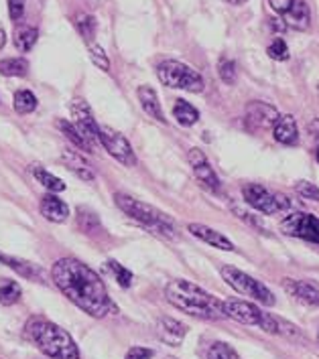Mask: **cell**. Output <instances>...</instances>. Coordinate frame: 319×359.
<instances>
[{
  "label": "cell",
  "instance_id": "cell-5",
  "mask_svg": "<svg viewBox=\"0 0 319 359\" xmlns=\"http://www.w3.org/2000/svg\"><path fill=\"white\" fill-rule=\"evenodd\" d=\"M114 201L131 219H134L141 226H145L152 233H157L161 238H167V240L177 238V229L173 226L169 215H165L163 211H159V209L145 203V201H138L131 195H124V193H116Z\"/></svg>",
  "mask_w": 319,
  "mask_h": 359
},
{
  "label": "cell",
  "instance_id": "cell-39",
  "mask_svg": "<svg viewBox=\"0 0 319 359\" xmlns=\"http://www.w3.org/2000/svg\"><path fill=\"white\" fill-rule=\"evenodd\" d=\"M155 358V351L149 347H141V345H134L126 351L124 359H152Z\"/></svg>",
  "mask_w": 319,
  "mask_h": 359
},
{
  "label": "cell",
  "instance_id": "cell-35",
  "mask_svg": "<svg viewBox=\"0 0 319 359\" xmlns=\"http://www.w3.org/2000/svg\"><path fill=\"white\" fill-rule=\"evenodd\" d=\"M295 193L303 197V199H309V201H319V187L311 181H297L295 183Z\"/></svg>",
  "mask_w": 319,
  "mask_h": 359
},
{
  "label": "cell",
  "instance_id": "cell-37",
  "mask_svg": "<svg viewBox=\"0 0 319 359\" xmlns=\"http://www.w3.org/2000/svg\"><path fill=\"white\" fill-rule=\"evenodd\" d=\"M79 215H77V222H79V227L82 229H86V231H92V227H100V222H98V217H96V213L92 211H88V209H79L77 211Z\"/></svg>",
  "mask_w": 319,
  "mask_h": 359
},
{
  "label": "cell",
  "instance_id": "cell-12",
  "mask_svg": "<svg viewBox=\"0 0 319 359\" xmlns=\"http://www.w3.org/2000/svg\"><path fill=\"white\" fill-rule=\"evenodd\" d=\"M281 114L266 102H250L245 110V122L250 130H273Z\"/></svg>",
  "mask_w": 319,
  "mask_h": 359
},
{
  "label": "cell",
  "instance_id": "cell-43",
  "mask_svg": "<svg viewBox=\"0 0 319 359\" xmlns=\"http://www.w3.org/2000/svg\"><path fill=\"white\" fill-rule=\"evenodd\" d=\"M6 45V33H4V29H0V49Z\"/></svg>",
  "mask_w": 319,
  "mask_h": 359
},
{
  "label": "cell",
  "instance_id": "cell-44",
  "mask_svg": "<svg viewBox=\"0 0 319 359\" xmlns=\"http://www.w3.org/2000/svg\"><path fill=\"white\" fill-rule=\"evenodd\" d=\"M228 4H232V6H238V4H245L246 0H226Z\"/></svg>",
  "mask_w": 319,
  "mask_h": 359
},
{
  "label": "cell",
  "instance_id": "cell-45",
  "mask_svg": "<svg viewBox=\"0 0 319 359\" xmlns=\"http://www.w3.org/2000/svg\"><path fill=\"white\" fill-rule=\"evenodd\" d=\"M315 161H318V165H319V147L315 149Z\"/></svg>",
  "mask_w": 319,
  "mask_h": 359
},
{
  "label": "cell",
  "instance_id": "cell-15",
  "mask_svg": "<svg viewBox=\"0 0 319 359\" xmlns=\"http://www.w3.org/2000/svg\"><path fill=\"white\" fill-rule=\"evenodd\" d=\"M157 335L165 345L179 347L185 339V335H188V325L173 319V317H161L157 321Z\"/></svg>",
  "mask_w": 319,
  "mask_h": 359
},
{
  "label": "cell",
  "instance_id": "cell-7",
  "mask_svg": "<svg viewBox=\"0 0 319 359\" xmlns=\"http://www.w3.org/2000/svg\"><path fill=\"white\" fill-rule=\"evenodd\" d=\"M220 274H222V278L232 290H236L242 297H248L250 301H256V303L264 304V306H275V303H277L275 294L268 290L266 284L256 280L254 276L246 274L242 270H238L234 266H222Z\"/></svg>",
  "mask_w": 319,
  "mask_h": 359
},
{
  "label": "cell",
  "instance_id": "cell-36",
  "mask_svg": "<svg viewBox=\"0 0 319 359\" xmlns=\"http://www.w3.org/2000/svg\"><path fill=\"white\" fill-rule=\"evenodd\" d=\"M266 55L271 57V59H275V61H287V59H289V45H287L282 39H275V41L268 45Z\"/></svg>",
  "mask_w": 319,
  "mask_h": 359
},
{
  "label": "cell",
  "instance_id": "cell-27",
  "mask_svg": "<svg viewBox=\"0 0 319 359\" xmlns=\"http://www.w3.org/2000/svg\"><path fill=\"white\" fill-rule=\"evenodd\" d=\"M33 175H35V179H37L39 183L45 187V189H49L51 193H61V191H65V183L56 177V175H51L49 170H45L43 167H33Z\"/></svg>",
  "mask_w": 319,
  "mask_h": 359
},
{
  "label": "cell",
  "instance_id": "cell-10",
  "mask_svg": "<svg viewBox=\"0 0 319 359\" xmlns=\"http://www.w3.org/2000/svg\"><path fill=\"white\" fill-rule=\"evenodd\" d=\"M100 144L120 165H124V167H134L136 165V154L132 151L131 142L120 133L112 130L110 126H100Z\"/></svg>",
  "mask_w": 319,
  "mask_h": 359
},
{
  "label": "cell",
  "instance_id": "cell-1",
  "mask_svg": "<svg viewBox=\"0 0 319 359\" xmlns=\"http://www.w3.org/2000/svg\"><path fill=\"white\" fill-rule=\"evenodd\" d=\"M51 278L57 288L90 317L104 319L118 313L100 276L84 262L75 258H61L53 264Z\"/></svg>",
  "mask_w": 319,
  "mask_h": 359
},
{
  "label": "cell",
  "instance_id": "cell-19",
  "mask_svg": "<svg viewBox=\"0 0 319 359\" xmlns=\"http://www.w3.org/2000/svg\"><path fill=\"white\" fill-rule=\"evenodd\" d=\"M41 215L47 219V222H53V224H63L67 217H70V208L67 203H63L59 197L56 195H45L41 199Z\"/></svg>",
  "mask_w": 319,
  "mask_h": 359
},
{
  "label": "cell",
  "instance_id": "cell-47",
  "mask_svg": "<svg viewBox=\"0 0 319 359\" xmlns=\"http://www.w3.org/2000/svg\"><path fill=\"white\" fill-rule=\"evenodd\" d=\"M167 359H177V358H167Z\"/></svg>",
  "mask_w": 319,
  "mask_h": 359
},
{
  "label": "cell",
  "instance_id": "cell-34",
  "mask_svg": "<svg viewBox=\"0 0 319 359\" xmlns=\"http://www.w3.org/2000/svg\"><path fill=\"white\" fill-rule=\"evenodd\" d=\"M108 268L112 270V274H114V278L118 280V284L122 286V288H129L132 284V272L129 270V268H124L122 264H118L116 260H110L108 262Z\"/></svg>",
  "mask_w": 319,
  "mask_h": 359
},
{
  "label": "cell",
  "instance_id": "cell-14",
  "mask_svg": "<svg viewBox=\"0 0 319 359\" xmlns=\"http://www.w3.org/2000/svg\"><path fill=\"white\" fill-rule=\"evenodd\" d=\"M282 288L289 292L295 301L309 306H319V286L309 280H293V278H282Z\"/></svg>",
  "mask_w": 319,
  "mask_h": 359
},
{
  "label": "cell",
  "instance_id": "cell-38",
  "mask_svg": "<svg viewBox=\"0 0 319 359\" xmlns=\"http://www.w3.org/2000/svg\"><path fill=\"white\" fill-rule=\"evenodd\" d=\"M232 213L238 217V219H242L246 224H250L252 227H259V229H263L264 231V226L263 222H261V217H256V215H252L250 211H246L245 208H238V205H232Z\"/></svg>",
  "mask_w": 319,
  "mask_h": 359
},
{
  "label": "cell",
  "instance_id": "cell-32",
  "mask_svg": "<svg viewBox=\"0 0 319 359\" xmlns=\"http://www.w3.org/2000/svg\"><path fill=\"white\" fill-rule=\"evenodd\" d=\"M20 299V286L15 280L4 283L0 286V304L2 306H13L19 303Z\"/></svg>",
  "mask_w": 319,
  "mask_h": 359
},
{
  "label": "cell",
  "instance_id": "cell-13",
  "mask_svg": "<svg viewBox=\"0 0 319 359\" xmlns=\"http://www.w3.org/2000/svg\"><path fill=\"white\" fill-rule=\"evenodd\" d=\"M188 158L189 163H191V169H193L195 179L200 181V185L204 189L211 191V193H216V191L220 189V179H218L216 170L209 165V161H207V156L204 152L200 151V149H189Z\"/></svg>",
  "mask_w": 319,
  "mask_h": 359
},
{
  "label": "cell",
  "instance_id": "cell-30",
  "mask_svg": "<svg viewBox=\"0 0 319 359\" xmlns=\"http://www.w3.org/2000/svg\"><path fill=\"white\" fill-rule=\"evenodd\" d=\"M218 76L224 81L226 86H234L236 77H238V69H236V61L230 57H220L218 61Z\"/></svg>",
  "mask_w": 319,
  "mask_h": 359
},
{
  "label": "cell",
  "instance_id": "cell-3",
  "mask_svg": "<svg viewBox=\"0 0 319 359\" xmlns=\"http://www.w3.org/2000/svg\"><path fill=\"white\" fill-rule=\"evenodd\" d=\"M27 337L33 341L49 359H79V349L72 335L56 323L33 317L25 327Z\"/></svg>",
  "mask_w": 319,
  "mask_h": 359
},
{
  "label": "cell",
  "instance_id": "cell-46",
  "mask_svg": "<svg viewBox=\"0 0 319 359\" xmlns=\"http://www.w3.org/2000/svg\"><path fill=\"white\" fill-rule=\"evenodd\" d=\"M318 95H319V83H318Z\"/></svg>",
  "mask_w": 319,
  "mask_h": 359
},
{
  "label": "cell",
  "instance_id": "cell-33",
  "mask_svg": "<svg viewBox=\"0 0 319 359\" xmlns=\"http://www.w3.org/2000/svg\"><path fill=\"white\" fill-rule=\"evenodd\" d=\"M90 59L94 61V65L102 72H110V59L106 55V51L98 45V43H90Z\"/></svg>",
  "mask_w": 319,
  "mask_h": 359
},
{
  "label": "cell",
  "instance_id": "cell-4",
  "mask_svg": "<svg viewBox=\"0 0 319 359\" xmlns=\"http://www.w3.org/2000/svg\"><path fill=\"white\" fill-rule=\"evenodd\" d=\"M224 306L226 317L232 319V321L240 323V325L259 327V329H263L264 333H273V335H297L299 333L295 325L266 313L254 303L240 301V299H230V301H224Z\"/></svg>",
  "mask_w": 319,
  "mask_h": 359
},
{
  "label": "cell",
  "instance_id": "cell-16",
  "mask_svg": "<svg viewBox=\"0 0 319 359\" xmlns=\"http://www.w3.org/2000/svg\"><path fill=\"white\" fill-rule=\"evenodd\" d=\"M188 231L191 236H195L197 240L206 242L207 246L218 248V250H224V252H234L236 250L234 244L226 238L224 233L216 231L214 227H207L204 224H189Z\"/></svg>",
  "mask_w": 319,
  "mask_h": 359
},
{
  "label": "cell",
  "instance_id": "cell-40",
  "mask_svg": "<svg viewBox=\"0 0 319 359\" xmlns=\"http://www.w3.org/2000/svg\"><path fill=\"white\" fill-rule=\"evenodd\" d=\"M8 15L11 20H20L25 15V0H8Z\"/></svg>",
  "mask_w": 319,
  "mask_h": 359
},
{
  "label": "cell",
  "instance_id": "cell-31",
  "mask_svg": "<svg viewBox=\"0 0 319 359\" xmlns=\"http://www.w3.org/2000/svg\"><path fill=\"white\" fill-rule=\"evenodd\" d=\"M37 108V97L29 90H20L15 94V110L19 114H31Z\"/></svg>",
  "mask_w": 319,
  "mask_h": 359
},
{
  "label": "cell",
  "instance_id": "cell-11",
  "mask_svg": "<svg viewBox=\"0 0 319 359\" xmlns=\"http://www.w3.org/2000/svg\"><path fill=\"white\" fill-rule=\"evenodd\" d=\"M70 110H72V116H74V126L77 128V133L94 147V151L98 147H102L100 144V126L96 124L94 114L90 110V106L84 100H74Z\"/></svg>",
  "mask_w": 319,
  "mask_h": 359
},
{
  "label": "cell",
  "instance_id": "cell-6",
  "mask_svg": "<svg viewBox=\"0 0 319 359\" xmlns=\"http://www.w3.org/2000/svg\"><path fill=\"white\" fill-rule=\"evenodd\" d=\"M157 77L165 88L183 90V92H191V94H202L206 88L204 77L200 76L193 67H189L181 61H175V59L163 61L157 67Z\"/></svg>",
  "mask_w": 319,
  "mask_h": 359
},
{
  "label": "cell",
  "instance_id": "cell-9",
  "mask_svg": "<svg viewBox=\"0 0 319 359\" xmlns=\"http://www.w3.org/2000/svg\"><path fill=\"white\" fill-rule=\"evenodd\" d=\"M279 227L285 236L313 244L319 250V217L315 215L305 213V211H295V213H289L279 224Z\"/></svg>",
  "mask_w": 319,
  "mask_h": 359
},
{
  "label": "cell",
  "instance_id": "cell-23",
  "mask_svg": "<svg viewBox=\"0 0 319 359\" xmlns=\"http://www.w3.org/2000/svg\"><path fill=\"white\" fill-rule=\"evenodd\" d=\"M173 116L181 126H193L200 120V110L195 106H191L185 100H175L173 106Z\"/></svg>",
  "mask_w": 319,
  "mask_h": 359
},
{
  "label": "cell",
  "instance_id": "cell-21",
  "mask_svg": "<svg viewBox=\"0 0 319 359\" xmlns=\"http://www.w3.org/2000/svg\"><path fill=\"white\" fill-rule=\"evenodd\" d=\"M61 161L65 163V167L74 172L77 179H82V181H86V183H92L96 179L94 170L92 167L86 163V158L82 156V154H77L74 151H63L61 152Z\"/></svg>",
  "mask_w": 319,
  "mask_h": 359
},
{
  "label": "cell",
  "instance_id": "cell-26",
  "mask_svg": "<svg viewBox=\"0 0 319 359\" xmlns=\"http://www.w3.org/2000/svg\"><path fill=\"white\" fill-rule=\"evenodd\" d=\"M57 128L63 133V136H65V138H70V140L74 142L77 149H82V151H86V152H94V147H92V144H90V142H88L84 136H82V134L77 133V128L74 126V122L59 120V122H57Z\"/></svg>",
  "mask_w": 319,
  "mask_h": 359
},
{
  "label": "cell",
  "instance_id": "cell-25",
  "mask_svg": "<svg viewBox=\"0 0 319 359\" xmlns=\"http://www.w3.org/2000/svg\"><path fill=\"white\" fill-rule=\"evenodd\" d=\"M0 74L6 77H25L29 74V61L22 57H11L0 61Z\"/></svg>",
  "mask_w": 319,
  "mask_h": 359
},
{
  "label": "cell",
  "instance_id": "cell-29",
  "mask_svg": "<svg viewBox=\"0 0 319 359\" xmlns=\"http://www.w3.org/2000/svg\"><path fill=\"white\" fill-rule=\"evenodd\" d=\"M75 29L79 31V35L84 37V41H88V45L90 43H94L96 37V29H98V22L92 15H77L75 17Z\"/></svg>",
  "mask_w": 319,
  "mask_h": 359
},
{
  "label": "cell",
  "instance_id": "cell-48",
  "mask_svg": "<svg viewBox=\"0 0 319 359\" xmlns=\"http://www.w3.org/2000/svg\"><path fill=\"white\" fill-rule=\"evenodd\" d=\"M318 341H319V335H318Z\"/></svg>",
  "mask_w": 319,
  "mask_h": 359
},
{
  "label": "cell",
  "instance_id": "cell-41",
  "mask_svg": "<svg viewBox=\"0 0 319 359\" xmlns=\"http://www.w3.org/2000/svg\"><path fill=\"white\" fill-rule=\"evenodd\" d=\"M295 0H268V6L277 13V15H285L289 8H291V4H293Z\"/></svg>",
  "mask_w": 319,
  "mask_h": 359
},
{
  "label": "cell",
  "instance_id": "cell-18",
  "mask_svg": "<svg viewBox=\"0 0 319 359\" xmlns=\"http://www.w3.org/2000/svg\"><path fill=\"white\" fill-rule=\"evenodd\" d=\"M273 138L282 147H295L299 142V128L297 120L291 114H285L279 118V122L273 128Z\"/></svg>",
  "mask_w": 319,
  "mask_h": 359
},
{
  "label": "cell",
  "instance_id": "cell-2",
  "mask_svg": "<svg viewBox=\"0 0 319 359\" xmlns=\"http://www.w3.org/2000/svg\"><path fill=\"white\" fill-rule=\"evenodd\" d=\"M165 299L169 301L175 309L188 313L195 319L204 321H218V319H228L226 317L224 301L214 297L211 292L204 290L202 286L177 278L171 280L165 286Z\"/></svg>",
  "mask_w": 319,
  "mask_h": 359
},
{
  "label": "cell",
  "instance_id": "cell-28",
  "mask_svg": "<svg viewBox=\"0 0 319 359\" xmlns=\"http://www.w3.org/2000/svg\"><path fill=\"white\" fill-rule=\"evenodd\" d=\"M206 359H240V355L224 341H211L206 349Z\"/></svg>",
  "mask_w": 319,
  "mask_h": 359
},
{
  "label": "cell",
  "instance_id": "cell-8",
  "mask_svg": "<svg viewBox=\"0 0 319 359\" xmlns=\"http://www.w3.org/2000/svg\"><path fill=\"white\" fill-rule=\"evenodd\" d=\"M242 197H245V201L250 208L259 211V213H263V215H277L281 211L291 209V201L285 195L266 189L264 185H259V183L245 185Z\"/></svg>",
  "mask_w": 319,
  "mask_h": 359
},
{
  "label": "cell",
  "instance_id": "cell-24",
  "mask_svg": "<svg viewBox=\"0 0 319 359\" xmlns=\"http://www.w3.org/2000/svg\"><path fill=\"white\" fill-rule=\"evenodd\" d=\"M37 37L39 35L35 27L20 25V27H17V31H15V45H17V49H19V51L27 53V51H31V49L35 47Z\"/></svg>",
  "mask_w": 319,
  "mask_h": 359
},
{
  "label": "cell",
  "instance_id": "cell-22",
  "mask_svg": "<svg viewBox=\"0 0 319 359\" xmlns=\"http://www.w3.org/2000/svg\"><path fill=\"white\" fill-rule=\"evenodd\" d=\"M0 262L4 266H8L11 270H15L17 274H20V276L27 278V280H43L41 268H37L35 264H31V262H25V260L13 258V256H6V254H0Z\"/></svg>",
  "mask_w": 319,
  "mask_h": 359
},
{
  "label": "cell",
  "instance_id": "cell-42",
  "mask_svg": "<svg viewBox=\"0 0 319 359\" xmlns=\"http://www.w3.org/2000/svg\"><path fill=\"white\" fill-rule=\"evenodd\" d=\"M309 134L318 140L319 144V118H313V120L309 122Z\"/></svg>",
  "mask_w": 319,
  "mask_h": 359
},
{
  "label": "cell",
  "instance_id": "cell-20",
  "mask_svg": "<svg viewBox=\"0 0 319 359\" xmlns=\"http://www.w3.org/2000/svg\"><path fill=\"white\" fill-rule=\"evenodd\" d=\"M136 95H138V102H141L143 110L149 114L150 118H155L161 124L167 122V118L163 114V108H161V102H159V95H157V92L150 86H141L136 90Z\"/></svg>",
  "mask_w": 319,
  "mask_h": 359
},
{
  "label": "cell",
  "instance_id": "cell-17",
  "mask_svg": "<svg viewBox=\"0 0 319 359\" xmlns=\"http://www.w3.org/2000/svg\"><path fill=\"white\" fill-rule=\"evenodd\" d=\"M281 19L285 27H289L293 31H307L311 25V8L305 0H295Z\"/></svg>",
  "mask_w": 319,
  "mask_h": 359
}]
</instances>
